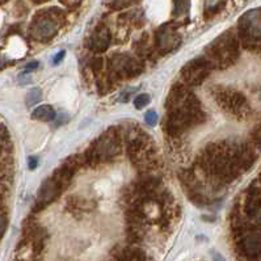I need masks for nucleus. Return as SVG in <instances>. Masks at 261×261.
<instances>
[{
  "instance_id": "a211bd4d",
  "label": "nucleus",
  "mask_w": 261,
  "mask_h": 261,
  "mask_svg": "<svg viewBox=\"0 0 261 261\" xmlns=\"http://www.w3.org/2000/svg\"><path fill=\"white\" fill-rule=\"evenodd\" d=\"M138 0H108V4L111 7L112 10H123L126 7L132 6L133 3H136Z\"/></svg>"
},
{
  "instance_id": "39448f33",
  "label": "nucleus",
  "mask_w": 261,
  "mask_h": 261,
  "mask_svg": "<svg viewBox=\"0 0 261 261\" xmlns=\"http://www.w3.org/2000/svg\"><path fill=\"white\" fill-rule=\"evenodd\" d=\"M65 17V12L56 7L46 8L36 13L31 22V36L34 40H51L59 31L61 20Z\"/></svg>"
},
{
  "instance_id": "4be33fe9",
  "label": "nucleus",
  "mask_w": 261,
  "mask_h": 261,
  "mask_svg": "<svg viewBox=\"0 0 261 261\" xmlns=\"http://www.w3.org/2000/svg\"><path fill=\"white\" fill-rule=\"evenodd\" d=\"M7 222H8V219H7V215L4 214L3 212H0V237H2V235L4 233V231H6Z\"/></svg>"
},
{
  "instance_id": "2eb2a0df",
  "label": "nucleus",
  "mask_w": 261,
  "mask_h": 261,
  "mask_svg": "<svg viewBox=\"0 0 261 261\" xmlns=\"http://www.w3.org/2000/svg\"><path fill=\"white\" fill-rule=\"evenodd\" d=\"M32 118L36 121H42V122H49L56 118V111L51 105H40L36 108L32 113Z\"/></svg>"
},
{
  "instance_id": "9d476101",
  "label": "nucleus",
  "mask_w": 261,
  "mask_h": 261,
  "mask_svg": "<svg viewBox=\"0 0 261 261\" xmlns=\"http://www.w3.org/2000/svg\"><path fill=\"white\" fill-rule=\"evenodd\" d=\"M155 42H156V47L160 51L169 53L178 46V43H180V34L171 25H163L158 31Z\"/></svg>"
},
{
  "instance_id": "7ed1b4c3",
  "label": "nucleus",
  "mask_w": 261,
  "mask_h": 261,
  "mask_svg": "<svg viewBox=\"0 0 261 261\" xmlns=\"http://www.w3.org/2000/svg\"><path fill=\"white\" fill-rule=\"evenodd\" d=\"M207 59L214 67L227 68L238 61L240 54L239 38L232 32H226L210 43L206 49Z\"/></svg>"
},
{
  "instance_id": "f3484780",
  "label": "nucleus",
  "mask_w": 261,
  "mask_h": 261,
  "mask_svg": "<svg viewBox=\"0 0 261 261\" xmlns=\"http://www.w3.org/2000/svg\"><path fill=\"white\" fill-rule=\"evenodd\" d=\"M41 97H42V93H41L40 88L31 89L28 92V95H27V105H28V107H32V105L37 104L41 100Z\"/></svg>"
},
{
  "instance_id": "423d86ee",
  "label": "nucleus",
  "mask_w": 261,
  "mask_h": 261,
  "mask_svg": "<svg viewBox=\"0 0 261 261\" xmlns=\"http://www.w3.org/2000/svg\"><path fill=\"white\" fill-rule=\"evenodd\" d=\"M121 148H122V143H121L120 136L114 130H109L102 134L98 141L95 142V145L87 151L86 158L89 164H98L120 155Z\"/></svg>"
},
{
  "instance_id": "aec40b11",
  "label": "nucleus",
  "mask_w": 261,
  "mask_h": 261,
  "mask_svg": "<svg viewBox=\"0 0 261 261\" xmlns=\"http://www.w3.org/2000/svg\"><path fill=\"white\" fill-rule=\"evenodd\" d=\"M188 0H175V13L176 15H182L187 11Z\"/></svg>"
},
{
  "instance_id": "a878e982",
  "label": "nucleus",
  "mask_w": 261,
  "mask_h": 261,
  "mask_svg": "<svg viewBox=\"0 0 261 261\" xmlns=\"http://www.w3.org/2000/svg\"><path fill=\"white\" fill-rule=\"evenodd\" d=\"M36 163H37V162H36V159H31V164H29V167L33 169L34 167H36Z\"/></svg>"
},
{
  "instance_id": "ddd939ff",
  "label": "nucleus",
  "mask_w": 261,
  "mask_h": 261,
  "mask_svg": "<svg viewBox=\"0 0 261 261\" xmlns=\"http://www.w3.org/2000/svg\"><path fill=\"white\" fill-rule=\"evenodd\" d=\"M261 212V189L251 188L246 200V213L249 217H255Z\"/></svg>"
},
{
  "instance_id": "f03ea898",
  "label": "nucleus",
  "mask_w": 261,
  "mask_h": 261,
  "mask_svg": "<svg viewBox=\"0 0 261 261\" xmlns=\"http://www.w3.org/2000/svg\"><path fill=\"white\" fill-rule=\"evenodd\" d=\"M243 146L227 142L212 143L201 155V168L206 175L219 181L230 182L237 177L243 164Z\"/></svg>"
},
{
  "instance_id": "bb28decb",
  "label": "nucleus",
  "mask_w": 261,
  "mask_h": 261,
  "mask_svg": "<svg viewBox=\"0 0 261 261\" xmlns=\"http://www.w3.org/2000/svg\"><path fill=\"white\" fill-rule=\"evenodd\" d=\"M61 2H62V3H63V4H67V0H61Z\"/></svg>"
},
{
  "instance_id": "20e7f679",
  "label": "nucleus",
  "mask_w": 261,
  "mask_h": 261,
  "mask_svg": "<svg viewBox=\"0 0 261 261\" xmlns=\"http://www.w3.org/2000/svg\"><path fill=\"white\" fill-rule=\"evenodd\" d=\"M213 98L222 111L238 121L248 120L252 113L251 105L242 92L227 87H215Z\"/></svg>"
},
{
  "instance_id": "393cba45",
  "label": "nucleus",
  "mask_w": 261,
  "mask_h": 261,
  "mask_svg": "<svg viewBox=\"0 0 261 261\" xmlns=\"http://www.w3.org/2000/svg\"><path fill=\"white\" fill-rule=\"evenodd\" d=\"M34 4H42V3H46L47 0H32Z\"/></svg>"
},
{
  "instance_id": "5701e85b",
  "label": "nucleus",
  "mask_w": 261,
  "mask_h": 261,
  "mask_svg": "<svg viewBox=\"0 0 261 261\" xmlns=\"http://www.w3.org/2000/svg\"><path fill=\"white\" fill-rule=\"evenodd\" d=\"M38 67V62H32V63H28V65L25 66V70L27 71H32L34 68Z\"/></svg>"
},
{
  "instance_id": "6ab92c4d",
  "label": "nucleus",
  "mask_w": 261,
  "mask_h": 261,
  "mask_svg": "<svg viewBox=\"0 0 261 261\" xmlns=\"http://www.w3.org/2000/svg\"><path fill=\"white\" fill-rule=\"evenodd\" d=\"M148 102H150V96L147 93H141L134 98V105L137 109H143L146 105H148Z\"/></svg>"
},
{
  "instance_id": "f257e3e1",
  "label": "nucleus",
  "mask_w": 261,
  "mask_h": 261,
  "mask_svg": "<svg viewBox=\"0 0 261 261\" xmlns=\"http://www.w3.org/2000/svg\"><path fill=\"white\" fill-rule=\"evenodd\" d=\"M166 130L171 136H180L205 121V113L196 96L184 86H176L166 102Z\"/></svg>"
},
{
  "instance_id": "0eeeda50",
  "label": "nucleus",
  "mask_w": 261,
  "mask_h": 261,
  "mask_svg": "<svg viewBox=\"0 0 261 261\" xmlns=\"http://www.w3.org/2000/svg\"><path fill=\"white\" fill-rule=\"evenodd\" d=\"M239 38L247 49H261V10L251 11L239 21Z\"/></svg>"
},
{
  "instance_id": "dca6fc26",
  "label": "nucleus",
  "mask_w": 261,
  "mask_h": 261,
  "mask_svg": "<svg viewBox=\"0 0 261 261\" xmlns=\"http://www.w3.org/2000/svg\"><path fill=\"white\" fill-rule=\"evenodd\" d=\"M10 143V136H8V130L6 126L0 123V155L6 154L7 146Z\"/></svg>"
},
{
  "instance_id": "1a4fd4ad",
  "label": "nucleus",
  "mask_w": 261,
  "mask_h": 261,
  "mask_svg": "<svg viewBox=\"0 0 261 261\" xmlns=\"http://www.w3.org/2000/svg\"><path fill=\"white\" fill-rule=\"evenodd\" d=\"M111 70L118 77H133L141 72L142 67L129 54H116L111 59Z\"/></svg>"
},
{
  "instance_id": "4468645a",
  "label": "nucleus",
  "mask_w": 261,
  "mask_h": 261,
  "mask_svg": "<svg viewBox=\"0 0 261 261\" xmlns=\"http://www.w3.org/2000/svg\"><path fill=\"white\" fill-rule=\"evenodd\" d=\"M244 249L249 256H261V233H252L244 239Z\"/></svg>"
},
{
  "instance_id": "412c9836",
  "label": "nucleus",
  "mask_w": 261,
  "mask_h": 261,
  "mask_svg": "<svg viewBox=\"0 0 261 261\" xmlns=\"http://www.w3.org/2000/svg\"><path fill=\"white\" fill-rule=\"evenodd\" d=\"M158 118H159V117H158L156 112H155V111H148L147 113H146V116H145L146 122H147L148 125H151V126H154L155 123L158 122Z\"/></svg>"
},
{
  "instance_id": "cd10ccee",
  "label": "nucleus",
  "mask_w": 261,
  "mask_h": 261,
  "mask_svg": "<svg viewBox=\"0 0 261 261\" xmlns=\"http://www.w3.org/2000/svg\"><path fill=\"white\" fill-rule=\"evenodd\" d=\"M3 2H6V0H0V3H3Z\"/></svg>"
},
{
  "instance_id": "6e6552de",
  "label": "nucleus",
  "mask_w": 261,
  "mask_h": 261,
  "mask_svg": "<svg viewBox=\"0 0 261 261\" xmlns=\"http://www.w3.org/2000/svg\"><path fill=\"white\" fill-rule=\"evenodd\" d=\"M213 70H214V65L209 59L203 58V57H197L188 62L182 67L181 76L188 86H200L209 77Z\"/></svg>"
},
{
  "instance_id": "f8f14e48",
  "label": "nucleus",
  "mask_w": 261,
  "mask_h": 261,
  "mask_svg": "<svg viewBox=\"0 0 261 261\" xmlns=\"http://www.w3.org/2000/svg\"><path fill=\"white\" fill-rule=\"evenodd\" d=\"M62 193L61 188L56 184V181L53 180L51 177L45 180L42 182L40 188V192H38V198L41 203H47L51 202L53 200H56L57 197Z\"/></svg>"
},
{
  "instance_id": "b1692460",
  "label": "nucleus",
  "mask_w": 261,
  "mask_h": 261,
  "mask_svg": "<svg viewBox=\"0 0 261 261\" xmlns=\"http://www.w3.org/2000/svg\"><path fill=\"white\" fill-rule=\"evenodd\" d=\"M63 57H65V51H61V54H58V56L56 57V63H58L59 61H61V58H63Z\"/></svg>"
},
{
  "instance_id": "9b49d317",
  "label": "nucleus",
  "mask_w": 261,
  "mask_h": 261,
  "mask_svg": "<svg viewBox=\"0 0 261 261\" xmlns=\"http://www.w3.org/2000/svg\"><path fill=\"white\" fill-rule=\"evenodd\" d=\"M112 38H111V33H109V29H108L107 27H104V25H100V27H97V29L93 32L92 36H91L89 43H91L92 50L101 53V51H105V50L109 47Z\"/></svg>"
}]
</instances>
